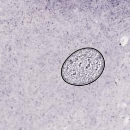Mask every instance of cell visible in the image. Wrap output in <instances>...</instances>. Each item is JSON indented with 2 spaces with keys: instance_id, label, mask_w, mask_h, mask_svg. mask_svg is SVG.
<instances>
[{
  "instance_id": "cell-1",
  "label": "cell",
  "mask_w": 130,
  "mask_h": 130,
  "mask_svg": "<svg viewBox=\"0 0 130 130\" xmlns=\"http://www.w3.org/2000/svg\"><path fill=\"white\" fill-rule=\"evenodd\" d=\"M105 67L101 52L94 48L85 47L75 51L66 59L61 68V76L69 84L87 85L99 78Z\"/></svg>"
}]
</instances>
